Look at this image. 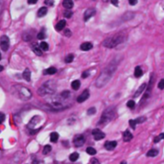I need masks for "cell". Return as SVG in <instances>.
Masks as SVG:
<instances>
[{"label": "cell", "mask_w": 164, "mask_h": 164, "mask_svg": "<svg viewBox=\"0 0 164 164\" xmlns=\"http://www.w3.org/2000/svg\"><path fill=\"white\" fill-rule=\"evenodd\" d=\"M117 64L114 63V62H110L109 64L106 66L96 81V86L97 87H102V86L106 85L108 83V81L111 79L112 75L114 74L115 70H116Z\"/></svg>", "instance_id": "1"}, {"label": "cell", "mask_w": 164, "mask_h": 164, "mask_svg": "<svg viewBox=\"0 0 164 164\" xmlns=\"http://www.w3.org/2000/svg\"><path fill=\"white\" fill-rule=\"evenodd\" d=\"M126 39H127V35L125 33H118L111 37H106V39L104 40L103 45L108 48H113L118 44H120V43L124 42Z\"/></svg>", "instance_id": "2"}, {"label": "cell", "mask_w": 164, "mask_h": 164, "mask_svg": "<svg viewBox=\"0 0 164 164\" xmlns=\"http://www.w3.org/2000/svg\"><path fill=\"white\" fill-rule=\"evenodd\" d=\"M57 89V83L53 80H49L46 83L39 88V94L41 96H45V95H52L55 93Z\"/></svg>", "instance_id": "3"}, {"label": "cell", "mask_w": 164, "mask_h": 164, "mask_svg": "<svg viewBox=\"0 0 164 164\" xmlns=\"http://www.w3.org/2000/svg\"><path fill=\"white\" fill-rule=\"evenodd\" d=\"M14 89V94H16L17 97H19L20 99L22 100H29L31 99L32 97V93L31 91L29 90L27 87L22 85H16L13 87Z\"/></svg>", "instance_id": "4"}, {"label": "cell", "mask_w": 164, "mask_h": 164, "mask_svg": "<svg viewBox=\"0 0 164 164\" xmlns=\"http://www.w3.org/2000/svg\"><path fill=\"white\" fill-rule=\"evenodd\" d=\"M115 115V108L113 106H109L106 109L105 111L102 113V116H101V121L99 122V124H106L108 123L109 121L112 120V118L114 117Z\"/></svg>", "instance_id": "5"}, {"label": "cell", "mask_w": 164, "mask_h": 164, "mask_svg": "<svg viewBox=\"0 0 164 164\" xmlns=\"http://www.w3.org/2000/svg\"><path fill=\"white\" fill-rule=\"evenodd\" d=\"M10 46V39L7 36H2L0 39V47L3 51H7Z\"/></svg>", "instance_id": "6"}, {"label": "cell", "mask_w": 164, "mask_h": 164, "mask_svg": "<svg viewBox=\"0 0 164 164\" xmlns=\"http://www.w3.org/2000/svg\"><path fill=\"white\" fill-rule=\"evenodd\" d=\"M96 13V11H95V9L93 8H89L87 9L85 12V14H83V19H85V21H87V20L92 17Z\"/></svg>", "instance_id": "7"}, {"label": "cell", "mask_w": 164, "mask_h": 164, "mask_svg": "<svg viewBox=\"0 0 164 164\" xmlns=\"http://www.w3.org/2000/svg\"><path fill=\"white\" fill-rule=\"evenodd\" d=\"M92 134H93L95 140H101L105 137V134H104L103 131H101L99 129H93V131H92Z\"/></svg>", "instance_id": "8"}, {"label": "cell", "mask_w": 164, "mask_h": 164, "mask_svg": "<svg viewBox=\"0 0 164 164\" xmlns=\"http://www.w3.org/2000/svg\"><path fill=\"white\" fill-rule=\"evenodd\" d=\"M85 144V137L83 135H77L74 138V145L76 147H81Z\"/></svg>", "instance_id": "9"}, {"label": "cell", "mask_w": 164, "mask_h": 164, "mask_svg": "<svg viewBox=\"0 0 164 164\" xmlns=\"http://www.w3.org/2000/svg\"><path fill=\"white\" fill-rule=\"evenodd\" d=\"M145 120H146V118H145V117H139V118H137V119H134V120H129V125H131V128H132V129H134V128H135V126H136V124H139V123L145 122Z\"/></svg>", "instance_id": "10"}, {"label": "cell", "mask_w": 164, "mask_h": 164, "mask_svg": "<svg viewBox=\"0 0 164 164\" xmlns=\"http://www.w3.org/2000/svg\"><path fill=\"white\" fill-rule=\"evenodd\" d=\"M88 97H89V91L88 90H85L79 97L77 98V102L78 103H83V102H85V101L87 99Z\"/></svg>", "instance_id": "11"}, {"label": "cell", "mask_w": 164, "mask_h": 164, "mask_svg": "<svg viewBox=\"0 0 164 164\" xmlns=\"http://www.w3.org/2000/svg\"><path fill=\"white\" fill-rule=\"evenodd\" d=\"M116 145H117L116 141H106L105 144V148L106 150H108V151H111V150H113L116 147Z\"/></svg>", "instance_id": "12"}, {"label": "cell", "mask_w": 164, "mask_h": 164, "mask_svg": "<svg viewBox=\"0 0 164 164\" xmlns=\"http://www.w3.org/2000/svg\"><path fill=\"white\" fill-rule=\"evenodd\" d=\"M92 47H93V45H92V43L90 42H83L81 44V49H82L83 51H88L90 50Z\"/></svg>", "instance_id": "13"}, {"label": "cell", "mask_w": 164, "mask_h": 164, "mask_svg": "<svg viewBox=\"0 0 164 164\" xmlns=\"http://www.w3.org/2000/svg\"><path fill=\"white\" fill-rule=\"evenodd\" d=\"M131 138H132V134H131V131H124V134H123V139H124V141H126V142H129V141L131 140Z\"/></svg>", "instance_id": "14"}, {"label": "cell", "mask_w": 164, "mask_h": 164, "mask_svg": "<svg viewBox=\"0 0 164 164\" xmlns=\"http://www.w3.org/2000/svg\"><path fill=\"white\" fill-rule=\"evenodd\" d=\"M65 25H66V21H65V20H60V21H59V22L57 23L56 30L57 31H62V29L65 27Z\"/></svg>", "instance_id": "15"}, {"label": "cell", "mask_w": 164, "mask_h": 164, "mask_svg": "<svg viewBox=\"0 0 164 164\" xmlns=\"http://www.w3.org/2000/svg\"><path fill=\"white\" fill-rule=\"evenodd\" d=\"M23 78H24L27 82H30L31 81V71L29 70L28 68H26L24 72H23Z\"/></svg>", "instance_id": "16"}, {"label": "cell", "mask_w": 164, "mask_h": 164, "mask_svg": "<svg viewBox=\"0 0 164 164\" xmlns=\"http://www.w3.org/2000/svg\"><path fill=\"white\" fill-rule=\"evenodd\" d=\"M32 48H33L34 52L37 55V56H41V55H42V52L40 51V50H41V48L39 47L37 44H36V43H34V44L32 45Z\"/></svg>", "instance_id": "17"}, {"label": "cell", "mask_w": 164, "mask_h": 164, "mask_svg": "<svg viewBox=\"0 0 164 164\" xmlns=\"http://www.w3.org/2000/svg\"><path fill=\"white\" fill-rule=\"evenodd\" d=\"M62 5L65 9H71L73 7V1L72 0H63Z\"/></svg>", "instance_id": "18"}, {"label": "cell", "mask_w": 164, "mask_h": 164, "mask_svg": "<svg viewBox=\"0 0 164 164\" xmlns=\"http://www.w3.org/2000/svg\"><path fill=\"white\" fill-rule=\"evenodd\" d=\"M46 14H47V8L46 7H41L39 11H37V16L39 17L44 16Z\"/></svg>", "instance_id": "19"}, {"label": "cell", "mask_w": 164, "mask_h": 164, "mask_svg": "<svg viewBox=\"0 0 164 164\" xmlns=\"http://www.w3.org/2000/svg\"><path fill=\"white\" fill-rule=\"evenodd\" d=\"M43 73L45 75H53L55 73H57V69L55 67H49L47 69H45V70L43 71Z\"/></svg>", "instance_id": "20"}, {"label": "cell", "mask_w": 164, "mask_h": 164, "mask_svg": "<svg viewBox=\"0 0 164 164\" xmlns=\"http://www.w3.org/2000/svg\"><path fill=\"white\" fill-rule=\"evenodd\" d=\"M143 75V71L142 69H141V67H139V66H136L134 69V76L136 78H139Z\"/></svg>", "instance_id": "21"}, {"label": "cell", "mask_w": 164, "mask_h": 164, "mask_svg": "<svg viewBox=\"0 0 164 164\" xmlns=\"http://www.w3.org/2000/svg\"><path fill=\"white\" fill-rule=\"evenodd\" d=\"M158 155V151L157 149H152L147 152V157H157Z\"/></svg>", "instance_id": "22"}, {"label": "cell", "mask_w": 164, "mask_h": 164, "mask_svg": "<svg viewBox=\"0 0 164 164\" xmlns=\"http://www.w3.org/2000/svg\"><path fill=\"white\" fill-rule=\"evenodd\" d=\"M145 87H146V83H143V85H141V86L139 88H138V90L135 92V94H134V97H138L139 95L142 93V92L145 90Z\"/></svg>", "instance_id": "23"}, {"label": "cell", "mask_w": 164, "mask_h": 164, "mask_svg": "<svg viewBox=\"0 0 164 164\" xmlns=\"http://www.w3.org/2000/svg\"><path fill=\"white\" fill-rule=\"evenodd\" d=\"M80 85H81V83H80V81H73L71 83V86H72V88L75 89V90H77V89H79L80 88Z\"/></svg>", "instance_id": "24"}, {"label": "cell", "mask_w": 164, "mask_h": 164, "mask_svg": "<svg viewBox=\"0 0 164 164\" xmlns=\"http://www.w3.org/2000/svg\"><path fill=\"white\" fill-rule=\"evenodd\" d=\"M50 139L52 142H57L58 139H59V134H58V132H52L50 134Z\"/></svg>", "instance_id": "25"}, {"label": "cell", "mask_w": 164, "mask_h": 164, "mask_svg": "<svg viewBox=\"0 0 164 164\" xmlns=\"http://www.w3.org/2000/svg\"><path fill=\"white\" fill-rule=\"evenodd\" d=\"M40 48H41V50H43V51H47L49 49L48 43L45 42V41H42L41 43H40Z\"/></svg>", "instance_id": "26"}, {"label": "cell", "mask_w": 164, "mask_h": 164, "mask_svg": "<svg viewBox=\"0 0 164 164\" xmlns=\"http://www.w3.org/2000/svg\"><path fill=\"white\" fill-rule=\"evenodd\" d=\"M78 157H79V154H78V152H73V154L70 155L69 159H70L71 161H76L78 159Z\"/></svg>", "instance_id": "27"}, {"label": "cell", "mask_w": 164, "mask_h": 164, "mask_svg": "<svg viewBox=\"0 0 164 164\" xmlns=\"http://www.w3.org/2000/svg\"><path fill=\"white\" fill-rule=\"evenodd\" d=\"M86 152L90 155H93L96 154V150H95L94 148H92V147H88V148L86 149Z\"/></svg>", "instance_id": "28"}, {"label": "cell", "mask_w": 164, "mask_h": 164, "mask_svg": "<svg viewBox=\"0 0 164 164\" xmlns=\"http://www.w3.org/2000/svg\"><path fill=\"white\" fill-rule=\"evenodd\" d=\"M51 152V146L50 145H46L44 146V148H43V155H47L49 152Z\"/></svg>", "instance_id": "29"}, {"label": "cell", "mask_w": 164, "mask_h": 164, "mask_svg": "<svg viewBox=\"0 0 164 164\" xmlns=\"http://www.w3.org/2000/svg\"><path fill=\"white\" fill-rule=\"evenodd\" d=\"M73 60H74V56L72 54H70V55H68V56L65 58V62H67V63L72 62H73Z\"/></svg>", "instance_id": "30"}, {"label": "cell", "mask_w": 164, "mask_h": 164, "mask_svg": "<svg viewBox=\"0 0 164 164\" xmlns=\"http://www.w3.org/2000/svg\"><path fill=\"white\" fill-rule=\"evenodd\" d=\"M127 106H128V108H134V106H135L134 101H132V100L128 101V103H127Z\"/></svg>", "instance_id": "31"}, {"label": "cell", "mask_w": 164, "mask_h": 164, "mask_svg": "<svg viewBox=\"0 0 164 164\" xmlns=\"http://www.w3.org/2000/svg\"><path fill=\"white\" fill-rule=\"evenodd\" d=\"M163 138H164V132H163V134H160L157 137H155V140H154V142H155V143H157L158 141L161 140V139H163Z\"/></svg>", "instance_id": "32"}, {"label": "cell", "mask_w": 164, "mask_h": 164, "mask_svg": "<svg viewBox=\"0 0 164 164\" xmlns=\"http://www.w3.org/2000/svg\"><path fill=\"white\" fill-rule=\"evenodd\" d=\"M37 39H44L45 34H44V32H43V30L41 32H39V33L37 35Z\"/></svg>", "instance_id": "33"}, {"label": "cell", "mask_w": 164, "mask_h": 164, "mask_svg": "<svg viewBox=\"0 0 164 164\" xmlns=\"http://www.w3.org/2000/svg\"><path fill=\"white\" fill-rule=\"evenodd\" d=\"M95 112H96V108H88L87 114L88 115H92V114H94Z\"/></svg>", "instance_id": "34"}, {"label": "cell", "mask_w": 164, "mask_h": 164, "mask_svg": "<svg viewBox=\"0 0 164 164\" xmlns=\"http://www.w3.org/2000/svg\"><path fill=\"white\" fill-rule=\"evenodd\" d=\"M157 86H158V88H159V89H164V79H162L159 83H158Z\"/></svg>", "instance_id": "35"}, {"label": "cell", "mask_w": 164, "mask_h": 164, "mask_svg": "<svg viewBox=\"0 0 164 164\" xmlns=\"http://www.w3.org/2000/svg\"><path fill=\"white\" fill-rule=\"evenodd\" d=\"M44 4L48 6H52L54 4V0H44Z\"/></svg>", "instance_id": "36"}, {"label": "cell", "mask_w": 164, "mask_h": 164, "mask_svg": "<svg viewBox=\"0 0 164 164\" xmlns=\"http://www.w3.org/2000/svg\"><path fill=\"white\" fill-rule=\"evenodd\" d=\"M64 16H65V17H67V18H69V17H71V16H72V12H70V11H66V12H64Z\"/></svg>", "instance_id": "37"}, {"label": "cell", "mask_w": 164, "mask_h": 164, "mask_svg": "<svg viewBox=\"0 0 164 164\" xmlns=\"http://www.w3.org/2000/svg\"><path fill=\"white\" fill-rule=\"evenodd\" d=\"M4 120H5V114L0 112V124L4 122Z\"/></svg>", "instance_id": "38"}, {"label": "cell", "mask_w": 164, "mask_h": 164, "mask_svg": "<svg viewBox=\"0 0 164 164\" xmlns=\"http://www.w3.org/2000/svg\"><path fill=\"white\" fill-rule=\"evenodd\" d=\"M64 35H65L66 37H70L71 36V32L69 31V30H65L64 31Z\"/></svg>", "instance_id": "39"}, {"label": "cell", "mask_w": 164, "mask_h": 164, "mask_svg": "<svg viewBox=\"0 0 164 164\" xmlns=\"http://www.w3.org/2000/svg\"><path fill=\"white\" fill-rule=\"evenodd\" d=\"M129 4L134 6V5H135L137 3V0H129Z\"/></svg>", "instance_id": "40"}, {"label": "cell", "mask_w": 164, "mask_h": 164, "mask_svg": "<svg viewBox=\"0 0 164 164\" xmlns=\"http://www.w3.org/2000/svg\"><path fill=\"white\" fill-rule=\"evenodd\" d=\"M88 72H83V75H82V77L83 78H86V77H88Z\"/></svg>", "instance_id": "41"}, {"label": "cell", "mask_w": 164, "mask_h": 164, "mask_svg": "<svg viewBox=\"0 0 164 164\" xmlns=\"http://www.w3.org/2000/svg\"><path fill=\"white\" fill-rule=\"evenodd\" d=\"M111 3L113 4L114 6H117L118 5V0H111Z\"/></svg>", "instance_id": "42"}, {"label": "cell", "mask_w": 164, "mask_h": 164, "mask_svg": "<svg viewBox=\"0 0 164 164\" xmlns=\"http://www.w3.org/2000/svg\"><path fill=\"white\" fill-rule=\"evenodd\" d=\"M37 1V0H28V3L29 4H35Z\"/></svg>", "instance_id": "43"}, {"label": "cell", "mask_w": 164, "mask_h": 164, "mask_svg": "<svg viewBox=\"0 0 164 164\" xmlns=\"http://www.w3.org/2000/svg\"><path fill=\"white\" fill-rule=\"evenodd\" d=\"M91 163H99V161H98L97 159H92L91 160Z\"/></svg>", "instance_id": "44"}, {"label": "cell", "mask_w": 164, "mask_h": 164, "mask_svg": "<svg viewBox=\"0 0 164 164\" xmlns=\"http://www.w3.org/2000/svg\"><path fill=\"white\" fill-rule=\"evenodd\" d=\"M3 69H4V68H3V66H2V65H0V72L3 71Z\"/></svg>", "instance_id": "45"}, {"label": "cell", "mask_w": 164, "mask_h": 164, "mask_svg": "<svg viewBox=\"0 0 164 164\" xmlns=\"http://www.w3.org/2000/svg\"><path fill=\"white\" fill-rule=\"evenodd\" d=\"M0 60H1V54H0Z\"/></svg>", "instance_id": "46"}]
</instances>
